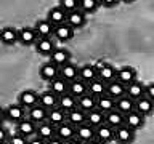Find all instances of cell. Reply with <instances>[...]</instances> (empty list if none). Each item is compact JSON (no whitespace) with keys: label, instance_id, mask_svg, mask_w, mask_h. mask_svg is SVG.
Returning <instances> with one entry per match:
<instances>
[{"label":"cell","instance_id":"d4e9b609","mask_svg":"<svg viewBox=\"0 0 154 144\" xmlns=\"http://www.w3.org/2000/svg\"><path fill=\"white\" fill-rule=\"evenodd\" d=\"M18 125V133H21L23 136H26V138H32V136H35V130H37V123H34L29 117L26 118H23Z\"/></svg>","mask_w":154,"mask_h":144},{"label":"cell","instance_id":"bcb514c9","mask_svg":"<svg viewBox=\"0 0 154 144\" xmlns=\"http://www.w3.org/2000/svg\"><path fill=\"white\" fill-rule=\"evenodd\" d=\"M47 144H66L64 141H63V139H60L58 136H53V138H50L47 141Z\"/></svg>","mask_w":154,"mask_h":144},{"label":"cell","instance_id":"8fae6325","mask_svg":"<svg viewBox=\"0 0 154 144\" xmlns=\"http://www.w3.org/2000/svg\"><path fill=\"white\" fill-rule=\"evenodd\" d=\"M144 115H141L140 112H137V110H132V112H128V114H125L124 115V123L127 125L128 128H132V130H140V128H143V125H144Z\"/></svg>","mask_w":154,"mask_h":144},{"label":"cell","instance_id":"f907efd6","mask_svg":"<svg viewBox=\"0 0 154 144\" xmlns=\"http://www.w3.org/2000/svg\"><path fill=\"white\" fill-rule=\"evenodd\" d=\"M120 2H124V3H132V2H135V0H120Z\"/></svg>","mask_w":154,"mask_h":144},{"label":"cell","instance_id":"4dcf8cb0","mask_svg":"<svg viewBox=\"0 0 154 144\" xmlns=\"http://www.w3.org/2000/svg\"><path fill=\"white\" fill-rule=\"evenodd\" d=\"M58 107L63 109L64 112L67 114L69 110L75 109L77 107V98H74L71 93H64L60 96V99H58Z\"/></svg>","mask_w":154,"mask_h":144},{"label":"cell","instance_id":"d590c367","mask_svg":"<svg viewBox=\"0 0 154 144\" xmlns=\"http://www.w3.org/2000/svg\"><path fill=\"white\" fill-rule=\"evenodd\" d=\"M77 107L82 109V110H85V112H88V110L96 107V98H95V96H91L90 93L82 94L80 98H77Z\"/></svg>","mask_w":154,"mask_h":144},{"label":"cell","instance_id":"7402d4cb","mask_svg":"<svg viewBox=\"0 0 154 144\" xmlns=\"http://www.w3.org/2000/svg\"><path fill=\"white\" fill-rule=\"evenodd\" d=\"M66 16H67V13L60 7V5H58V7H53L50 11H48L47 19L56 27V26H60V24H64L66 22Z\"/></svg>","mask_w":154,"mask_h":144},{"label":"cell","instance_id":"277c9868","mask_svg":"<svg viewBox=\"0 0 154 144\" xmlns=\"http://www.w3.org/2000/svg\"><path fill=\"white\" fill-rule=\"evenodd\" d=\"M71 51L66 50V48H55L50 55H48V59H50V62H53V64H56L58 67H61L63 64H66V62L71 61Z\"/></svg>","mask_w":154,"mask_h":144},{"label":"cell","instance_id":"e0dca14e","mask_svg":"<svg viewBox=\"0 0 154 144\" xmlns=\"http://www.w3.org/2000/svg\"><path fill=\"white\" fill-rule=\"evenodd\" d=\"M35 136L45 139V141H48L50 138L56 136V127L55 125H51L48 120H45V122L42 123H37V130H35Z\"/></svg>","mask_w":154,"mask_h":144},{"label":"cell","instance_id":"4316f807","mask_svg":"<svg viewBox=\"0 0 154 144\" xmlns=\"http://www.w3.org/2000/svg\"><path fill=\"white\" fill-rule=\"evenodd\" d=\"M67 93H71L74 98H80L82 94L88 93V83H85L84 80L80 79H75L69 82V90H67Z\"/></svg>","mask_w":154,"mask_h":144},{"label":"cell","instance_id":"ba28073f","mask_svg":"<svg viewBox=\"0 0 154 144\" xmlns=\"http://www.w3.org/2000/svg\"><path fill=\"white\" fill-rule=\"evenodd\" d=\"M34 45H35V51L38 55H43V56H48L56 48L53 37H38Z\"/></svg>","mask_w":154,"mask_h":144},{"label":"cell","instance_id":"4fadbf2b","mask_svg":"<svg viewBox=\"0 0 154 144\" xmlns=\"http://www.w3.org/2000/svg\"><path fill=\"white\" fill-rule=\"evenodd\" d=\"M38 74H40L42 80H45V82H48V83H50L51 80H55L56 77H60V67L48 61V62H45V64L40 66Z\"/></svg>","mask_w":154,"mask_h":144},{"label":"cell","instance_id":"5bb4252c","mask_svg":"<svg viewBox=\"0 0 154 144\" xmlns=\"http://www.w3.org/2000/svg\"><path fill=\"white\" fill-rule=\"evenodd\" d=\"M38 38V35L35 34V31H34V27H21L18 29V42L21 43V45H34L35 43V40Z\"/></svg>","mask_w":154,"mask_h":144},{"label":"cell","instance_id":"681fc988","mask_svg":"<svg viewBox=\"0 0 154 144\" xmlns=\"http://www.w3.org/2000/svg\"><path fill=\"white\" fill-rule=\"evenodd\" d=\"M85 144H103V142H101V141H98L96 138H93V139H90V141H87Z\"/></svg>","mask_w":154,"mask_h":144},{"label":"cell","instance_id":"60d3db41","mask_svg":"<svg viewBox=\"0 0 154 144\" xmlns=\"http://www.w3.org/2000/svg\"><path fill=\"white\" fill-rule=\"evenodd\" d=\"M27 139L29 138H26V136H23L21 133H14V134H10L8 136V144H27Z\"/></svg>","mask_w":154,"mask_h":144},{"label":"cell","instance_id":"816d5d0a","mask_svg":"<svg viewBox=\"0 0 154 144\" xmlns=\"http://www.w3.org/2000/svg\"><path fill=\"white\" fill-rule=\"evenodd\" d=\"M0 144H8V142H0Z\"/></svg>","mask_w":154,"mask_h":144},{"label":"cell","instance_id":"30bf717a","mask_svg":"<svg viewBox=\"0 0 154 144\" xmlns=\"http://www.w3.org/2000/svg\"><path fill=\"white\" fill-rule=\"evenodd\" d=\"M135 110L140 112L141 115H144V117H149V115L154 114V101L144 94L143 98L135 101Z\"/></svg>","mask_w":154,"mask_h":144},{"label":"cell","instance_id":"d6a6232c","mask_svg":"<svg viewBox=\"0 0 154 144\" xmlns=\"http://www.w3.org/2000/svg\"><path fill=\"white\" fill-rule=\"evenodd\" d=\"M114 109H117L119 112H122V114L125 115V114H128V112H132V110H135V101L125 94V96H122V98L116 99V107H114Z\"/></svg>","mask_w":154,"mask_h":144},{"label":"cell","instance_id":"83f0119b","mask_svg":"<svg viewBox=\"0 0 154 144\" xmlns=\"http://www.w3.org/2000/svg\"><path fill=\"white\" fill-rule=\"evenodd\" d=\"M75 138H79L80 141H84V142L90 141V139L95 138V128L91 127V125H88L87 122L82 123L79 127H75Z\"/></svg>","mask_w":154,"mask_h":144},{"label":"cell","instance_id":"74e56055","mask_svg":"<svg viewBox=\"0 0 154 144\" xmlns=\"http://www.w3.org/2000/svg\"><path fill=\"white\" fill-rule=\"evenodd\" d=\"M88 93L91 96H95V98L104 94L106 93V82L100 80V79H95L93 82H90L88 83Z\"/></svg>","mask_w":154,"mask_h":144},{"label":"cell","instance_id":"d6986e66","mask_svg":"<svg viewBox=\"0 0 154 144\" xmlns=\"http://www.w3.org/2000/svg\"><path fill=\"white\" fill-rule=\"evenodd\" d=\"M56 136L60 139H63L64 142L69 141V139L75 138V127L66 120V122H63L61 125H58V127H56Z\"/></svg>","mask_w":154,"mask_h":144},{"label":"cell","instance_id":"c3c4849f","mask_svg":"<svg viewBox=\"0 0 154 144\" xmlns=\"http://www.w3.org/2000/svg\"><path fill=\"white\" fill-rule=\"evenodd\" d=\"M66 144H85V142L80 141L79 138H72V139H69V141H66Z\"/></svg>","mask_w":154,"mask_h":144},{"label":"cell","instance_id":"6da1fadb","mask_svg":"<svg viewBox=\"0 0 154 144\" xmlns=\"http://www.w3.org/2000/svg\"><path fill=\"white\" fill-rule=\"evenodd\" d=\"M95 67H96V70H98V79H100V80H103V82H106V83H109L111 80L116 79L117 69H116L112 64H109V62H103V61H98V62L95 64Z\"/></svg>","mask_w":154,"mask_h":144},{"label":"cell","instance_id":"836d02e7","mask_svg":"<svg viewBox=\"0 0 154 144\" xmlns=\"http://www.w3.org/2000/svg\"><path fill=\"white\" fill-rule=\"evenodd\" d=\"M47 120H48L51 125L58 127V125H61L63 122H66V112L56 106V107H53V109H48V117H47Z\"/></svg>","mask_w":154,"mask_h":144},{"label":"cell","instance_id":"f1b7e54d","mask_svg":"<svg viewBox=\"0 0 154 144\" xmlns=\"http://www.w3.org/2000/svg\"><path fill=\"white\" fill-rule=\"evenodd\" d=\"M116 107V99L111 98V96L108 93L101 94L96 98V109H100L101 112H109V110H112Z\"/></svg>","mask_w":154,"mask_h":144},{"label":"cell","instance_id":"7dc6e473","mask_svg":"<svg viewBox=\"0 0 154 144\" xmlns=\"http://www.w3.org/2000/svg\"><path fill=\"white\" fill-rule=\"evenodd\" d=\"M3 122H7V110L0 106V125H3Z\"/></svg>","mask_w":154,"mask_h":144},{"label":"cell","instance_id":"2e32d148","mask_svg":"<svg viewBox=\"0 0 154 144\" xmlns=\"http://www.w3.org/2000/svg\"><path fill=\"white\" fill-rule=\"evenodd\" d=\"M125 94H127L128 98H132L133 101H137V99L143 98V96L146 94V85L141 83V82H138V80H135L130 85H127Z\"/></svg>","mask_w":154,"mask_h":144},{"label":"cell","instance_id":"8d00e7d4","mask_svg":"<svg viewBox=\"0 0 154 144\" xmlns=\"http://www.w3.org/2000/svg\"><path fill=\"white\" fill-rule=\"evenodd\" d=\"M50 90L53 93H56L58 96L67 93V90H69V82L64 80L63 77H56L55 80L50 82Z\"/></svg>","mask_w":154,"mask_h":144},{"label":"cell","instance_id":"3957f363","mask_svg":"<svg viewBox=\"0 0 154 144\" xmlns=\"http://www.w3.org/2000/svg\"><path fill=\"white\" fill-rule=\"evenodd\" d=\"M75 35V29H72L69 24H60V26H56L55 27V31H53V37L56 38V40H60L63 43H66V42H69L72 40Z\"/></svg>","mask_w":154,"mask_h":144},{"label":"cell","instance_id":"e575fe53","mask_svg":"<svg viewBox=\"0 0 154 144\" xmlns=\"http://www.w3.org/2000/svg\"><path fill=\"white\" fill-rule=\"evenodd\" d=\"M85 122L88 123V125H91L93 128L100 127L101 123H104V112H101V110L96 109V107L91 109V110H88V112H87Z\"/></svg>","mask_w":154,"mask_h":144},{"label":"cell","instance_id":"ee69618b","mask_svg":"<svg viewBox=\"0 0 154 144\" xmlns=\"http://www.w3.org/2000/svg\"><path fill=\"white\" fill-rule=\"evenodd\" d=\"M146 96L154 101V82H151V83L146 85Z\"/></svg>","mask_w":154,"mask_h":144},{"label":"cell","instance_id":"1f68e13d","mask_svg":"<svg viewBox=\"0 0 154 144\" xmlns=\"http://www.w3.org/2000/svg\"><path fill=\"white\" fill-rule=\"evenodd\" d=\"M104 122L108 123L109 127L117 128L120 125H124V114L119 112L117 109H112V110H109V112L104 114Z\"/></svg>","mask_w":154,"mask_h":144},{"label":"cell","instance_id":"7a4b0ae2","mask_svg":"<svg viewBox=\"0 0 154 144\" xmlns=\"http://www.w3.org/2000/svg\"><path fill=\"white\" fill-rule=\"evenodd\" d=\"M135 139V130L128 128L127 125H120V127L114 128V141L119 144H130Z\"/></svg>","mask_w":154,"mask_h":144},{"label":"cell","instance_id":"9c48e42d","mask_svg":"<svg viewBox=\"0 0 154 144\" xmlns=\"http://www.w3.org/2000/svg\"><path fill=\"white\" fill-rule=\"evenodd\" d=\"M95 138L101 141L103 144H108L111 141H114V128L109 127L108 123H101L100 127L95 128Z\"/></svg>","mask_w":154,"mask_h":144},{"label":"cell","instance_id":"ac0fdd59","mask_svg":"<svg viewBox=\"0 0 154 144\" xmlns=\"http://www.w3.org/2000/svg\"><path fill=\"white\" fill-rule=\"evenodd\" d=\"M125 90H127V86L124 83H120L117 79H114V80H111L109 83H106V93L114 99H119V98H122V96H125Z\"/></svg>","mask_w":154,"mask_h":144},{"label":"cell","instance_id":"f6af8a7d","mask_svg":"<svg viewBox=\"0 0 154 144\" xmlns=\"http://www.w3.org/2000/svg\"><path fill=\"white\" fill-rule=\"evenodd\" d=\"M27 144H47V141L42 138H38V136H32V138L27 139Z\"/></svg>","mask_w":154,"mask_h":144},{"label":"cell","instance_id":"8992f818","mask_svg":"<svg viewBox=\"0 0 154 144\" xmlns=\"http://www.w3.org/2000/svg\"><path fill=\"white\" fill-rule=\"evenodd\" d=\"M18 104H21L24 109H31L32 106L38 104V93L34 90H24L18 96Z\"/></svg>","mask_w":154,"mask_h":144},{"label":"cell","instance_id":"52a82bcc","mask_svg":"<svg viewBox=\"0 0 154 144\" xmlns=\"http://www.w3.org/2000/svg\"><path fill=\"white\" fill-rule=\"evenodd\" d=\"M116 79H117L120 83H124L125 86L130 85L132 82L137 80V69L132 66H124L117 69V74H116Z\"/></svg>","mask_w":154,"mask_h":144},{"label":"cell","instance_id":"484cf974","mask_svg":"<svg viewBox=\"0 0 154 144\" xmlns=\"http://www.w3.org/2000/svg\"><path fill=\"white\" fill-rule=\"evenodd\" d=\"M0 42L3 45H13V43L18 42V29L7 26L3 29H0Z\"/></svg>","mask_w":154,"mask_h":144},{"label":"cell","instance_id":"603a6c76","mask_svg":"<svg viewBox=\"0 0 154 144\" xmlns=\"http://www.w3.org/2000/svg\"><path fill=\"white\" fill-rule=\"evenodd\" d=\"M60 77H63L67 82H72L75 79H79V67H77L74 62H66L60 67Z\"/></svg>","mask_w":154,"mask_h":144},{"label":"cell","instance_id":"b9f144b4","mask_svg":"<svg viewBox=\"0 0 154 144\" xmlns=\"http://www.w3.org/2000/svg\"><path fill=\"white\" fill-rule=\"evenodd\" d=\"M8 136H10L8 130L5 128L3 125H0V142H7L8 141Z\"/></svg>","mask_w":154,"mask_h":144},{"label":"cell","instance_id":"f546056e","mask_svg":"<svg viewBox=\"0 0 154 144\" xmlns=\"http://www.w3.org/2000/svg\"><path fill=\"white\" fill-rule=\"evenodd\" d=\"M85 118H87V112L82 110V109H79V107L72 109V110H69V112L66 114V120L69 123H72L74 127H79V125L85 123Z\"/></svg>","mask_w":154,"mask_h":144},{"label":"cell","instance_id":"9a60e30c","mask_svg":"<svg viewBox=\"0 0 154 144\" xmlns=\"http://www.w3.org/2000/svg\"><path fill=\"white\" fill-rule=\"evenodd\" d=\"M27 117L32 120L34 123H42L45 122L48 117V109L43 107L42 104H35L31 109H27Z\"/></svg>","mask_w":154,"mask_h":144},{"label":"cell","instance_id":"7c38bea8","mask_svg":"<svg viewBox=\"0 0 154 144\" xmlns=\"http://www.w3.org/2000/svg\"><path fill=\"white\" fill-rule=\"evenodd\" d=\"M66 24H69L72 29H75V31H77V29L84 27L85 24H87V14L82 13L80 10H74V11L67 13Z\"/></svg>","mask_w":154,"mask_h":144},{"label":"cell","instance_id":"f35d334b","mask_svg":"<svg viewBox=\"0 0 154 144\" xmlns=\"http://www.w3.org/2000/svg\"><path fill=\"white\" fill-rule=\"evenodd\" d=\"M100 8V0H79V8L82 13L91 14Z\"/></svg>","mask_w":154,"mask_h":144},{"label":"cell","instance_id":"5b68a950","mask_svg":"<svg viewBox=\"0 0 154 144\" xmlns=\"http://www.w3.org/2000/svg\"><path fill=\"white\" fill-rule=\"evenodd\" d=\"M5 110H7V120L8 122H13V123H19L23 118H26V112H27V110L18 103L10 104L8 107H5Z\"/></svg>","mask_w":154,"mask_h":144},{"label":"cell","instance_id":"44dd1931","mask_svg":"<svg viewBox=\"0 0 154 144\" xmlns=\"http://www.w3.org/2000/svg\"><path fill=\"white\" fill-rule=\"evenodd\" d=\"M34 31L38 37H53V31H55V26L48 21V19H38L35 21V26H34Z\"/></svg>","mask_w":154,"mask_h":144},{"label":"cell","instance_id":"ffe728a7","mask_svg":"<svg viewBox=\"0 0 154 144\" xmlns=\"http://www.w3.org/2000/svg\"><path fill=\"white\" fill-rule=\"evenodd\" d=\"M58 99H60V96H58L56 93H53L50 88L38 94V104H42L43 107H47V109L56 107V106H58Z\"/></svg>","mask_w":154,"mask_h":144},{"label":"cell","instance_id":"7bdbcfd3","mask_svg":"<svg viewBox=\"0 0 154 144\" xmlns=\"http://www.w3.org/2000/svg\"><path fill=\"white\" fill-rule=\"evenodd\" d=\"M119 2L120 0H100V5H103V7H106V8H112Z\"/></svg>","mask_w":154,"mask_h":144},{"label":"cell","instance_id":"ab89813d","mask_svg":"<svg viewBox=\"0 0 154 144\" xmlns=\"http://www.w3.org/2000/svg\"><path fill=\"white\" fill-rule=\"evenodd\" d=\"M60 7L66 13H71V11L79 8V0H60Z\"/></svg>","mask_w":154,"mask_h":144},{"label":"cell","instance_id":"cb8c5ba5","mask_svg":"<svg viewBox=\"0 0 154 144\" xmlns=\"http://www.w3.org/2000/svg\"><path fill=\"white\" fill-rule=\"evenodd\" d=\"M79 79L84 80L85 83H90L95 79H98V70H96L95 64H84L79 67Z\"/></svg>","mask_w":154,"mask_h":144}]
</instances>
